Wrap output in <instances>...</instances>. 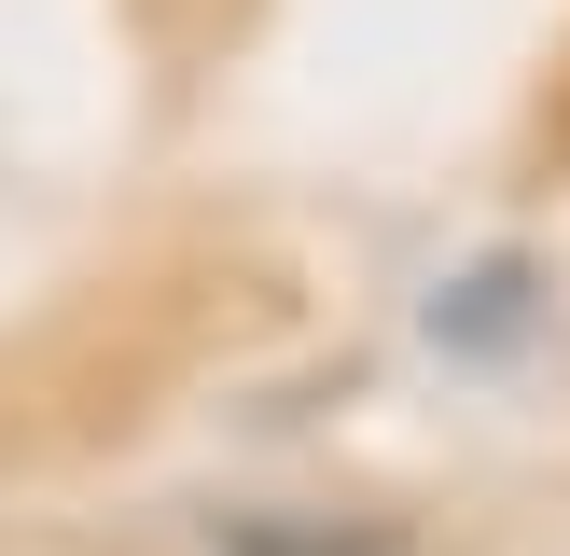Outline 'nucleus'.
<instances>
[{
  "label": "nucleus",
  "instance_id": "obj_2",
  "mask_svg": "<svg viewBox=\"0 0 570 556\" xmlns=\"http://www.w3.org/2000/svg\"><path fill=\"white\" fill-rule=\"evenodd\" d=\"M223 556H404L390 528H278V515H237Z\"/></svg>",
  "mask_w": 570,
  "mask_h": 556
},
{
  "label": "nucleus",
  "instance_id": "obj_1",
  "mask_svg": "<svg viewBox=\"0 0 570 556\" xmlns=\"http://www.w3.org/2000/svg\"><path fill=\"white\" fill-rule=\"evenodd\" d=\"M432 334L445 348H515L529 334V265H473L460 292H432Z\"/></svg>",
  "mask_w": 570,
  "mask_h": 556
}]
</instances>
